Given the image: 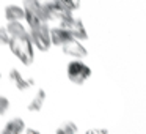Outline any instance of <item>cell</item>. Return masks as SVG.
<instances>
[{
  "instance_id": "cell-12",
  "label": "cell",
  "mask_w": 146,
  "mask_h": 134,
  "mask_svg": "<svg viewBox=\"0 0 146 134\" xmlns=\"http://www.w3.org/2000/svg\"><path fill=\"white\" fill-rule=\"evenodd\" d=\"M44 101H46V92H44V90H38V92H36V95H35V98H33L32 103L29 104V111L30 112L41 111Z\"/></svg>"
},
{
  "instance_id": "cell-19",
  "label": "cell",
  "mask_w": 146,
  "mask_h": 134,
  "mask_svg": "<svg viewBox=\"0 0 146 134\" xmlns=\"http://www.w3.org/2000/svg\"><path fill=\"white\" fill-rule=\"evenodd\" d=\"M38 2H42V0H38Z\"/></svg>"
},
{
  "instance_id": "cell-17",
  "label": "cell",
  "mask_w": 146,
  "mask_h": 134,
  "mask_svg": "<svg viewBox=\"0 0 146 134\" xmlns=\"http://www.w3.org/2000/svg\"><path fill=\"white\" fill-rule=\"evenodd\" d=\"M86 134H107V129H88L86 131Z\"/></svg>"
},
{
  "instance_id": "cell-4",
  "label": "cell",
  "mask_w": 146,
  "mask_h": 134,
  "mask_svg": "<svg viewBox=\"0 0 146 134\" xmlns=\"http://www.w3.org/2000/svg\"><path fill=\"white\" fill-rule=\"evenodd\" d=\"M68 77H69V80L72 84H76V85H82V84H85L86 80L90 79V76H91V68L88 66V65H85L82 60H72L68 63Z\"/></svg>"
},
{
  "instance_id": "cell-2",
  "label": "cell",
  "mask_w": 146,
  "mask_h": 134,
  "mask_svg": "<svg viewBox=\"0 0 146 134\" xmlns=\"http://www.w3.org/2000/svg\"><path fill=\"white\" fill-rule=\"evenodd\" d=\"M24 10H25V21L29 27H35L39 24L49 22V16L42 2L38 0H24Z\"/></svg>"
},
{
  "instance_id": "cell-7",
  "label": "cell",
  "mask_w": 146,
  "mask_h": 134,
  "mask_svg": "<svg viewBox=\"0 0 146 134\" xmlns=\"http://www.w3.org/2000/svg\"><path fill=\"white\" fill-rule=\"evenodd\" d=\"M61 49H63V52L66 55H71V57H76V58H85L88 55V51L85 49V46H82L80 40L74 38V36L66 40L61 44Z\"/></svg>"
},
{
  "instance_id": "cell-20",
  "label": "cell",
  "mask_w": 146,
  "mask_h": 134,
  "mask_svg": "<svg viewBox=\"0 0 146 134\" xmlns=\"http://www.w3.org/2000/svg\"><path fill=\"white\" fill-rule=\"evenodd\" d=\"M0 77H2V74H0Z\"/></svg>"
},
{
  "instance_id": "cell-5",
  "label": "cell",
  "mask_w": 146,
  "mask_h": 134,
  "mask_svg": "<svg viewBox=\"0 0 146 134\" xmlns=\"http://www.w3.org/2000/svg\"><path fill=\"white\" fill-rule=\"evenodd\" d=\"M60 25L63 27V29H66L68 32L74 36V38L80 40V41L88 40V33H86L85 25L82 24V21L77 19V17H74L72 14L68 16V17H64V19H61L60 21Z\"/></svg>"
},
{
  "instance_id": "cell-11",
  "label": "cell",
  "mask_w": 146,
  "mask_h": 134,
  "mask_svg": "<svg viewBox=\"0 0 146 134\" xmlns=\"http://www.w3.org/2000/svg\"><path fill=\"white\" fill-rule=\"evenodd\" d=\"M5 17L7 21H22L25 19V10L17 5H8L7 10H5Z\"/></svg>"
},
{
  "instance_id": "cell-8",
  "label": "cell",
  "mask_w": 146,
  "mask_h": 134,
  "mask_svg": "<svg viewBox=\"0 0 146 134\" xmlns=\"http://www.w3.org/2000/svg\"><path fill=\"white\" fill-rule=\"evenodd\" d=\"M10 79L13 80V84L16 85V88L21 90V92H25V90H29L30 87L33 85V80L32 79H25L17 70H11L10 71Z\"/></svg>"
},
{
  "instance_id": "cell-6",
  "label": "cell",
  "mask_w": 146,
  "mask_h": 134,
  "mask_svg": "<svg viewBox=\"0 0 146 134\" xmlns=\"http://www.w3.org/2000/svg\"><path fill=\"white\" fill-rule=\"evenodd\" d=\"M42 3H44L49 21H61L72 14V11L64 7L60 0H49V2H42Z\"/></svg>"
},
{
  "instance_id": "cell-13",
  "label": "cell",
  "mask_w": 146,
  "mask_h": 134,
  "mask_svg": "<svg viewBox=\"0 0 146 134\" xmlns=\"http://www.w3.org/2000/svg\"><path fill=\"white\" fill-rule=\"evenodd\" d=\"M77 129H79V128H77V125L74 123V121H64V123L57 129V133L58 134H76Z\"/></svg>"
},
{
  "instance_id": "cell-10",
  "label": "cell",
  "mask_w": 146,
  "mask_h": 134,
  "mask_svg": "<svg viewBox=\"0 0 146 134\" xmlns=\"http://www.w3.org/2000/svg\"><path fill=\"white\" fill-rule=\"evenodd\" d=\"M25 129V125H24V120L19 117L16 118H11L8 120V123L5 125L3 128V134H19Z\"/></svg>"
},
{
  "instance_id": "cell-18",
  "label": "cell",
  "mask_w": 146,
  "mask_h": 134,
  "mask_svg": "<svg viewBox=\"0 0 146 134\" xmlns=\"http://www.w3.org/2000/svg\"><path fill=\"white\" fill-rule=\"evenodd\" d=\"M29 133H32V134H38V131H35V129H27Z\"/></svg>"
},
{
  "instance_id": "cell-1",
  "label": "cell",
  "mask_w": 146,
  "mask_h": 134,
  "mask_svg": "<svg viewBox=\"0 0 146 134\" xmlns=\"http://www.w3.org/2000/svg\"><path fill=\"white\" fill-rule=\"evenodd\" d=\"M11 52L21 60V63L29 66L33 63L35 58V52H33V41L30 38V33L27 30L16 35H10V41H8Z\"/></svg>"
},
{
  "instance_id": "cell-15",
  "label": "cell",
  "mask_w": 146,
  "mask_h": 134,
  "mask_svg": "<svg viewBox=\"0 0 146 134\" xmlns=\"http://www.w3.org/2000/svg\"><path fill=\"white\" fill-rule=\"evenodd\" d=\"M8 41H10V33H8V29H7V27H0V46L8 44Z\"/></svg>"
},
{
  "instance_id": "cell-9",
  "label": "cell",
  "mask_w": 146,
  "mask_h": 134,
  "mask_svg": "<svg viewBox=\"0 0 146 134\" xmlns=\"http://www.w3.org/2000/svg\"><path fill=\"white\" fill-rule=\"evenodd\" d=\"M71 33L68 32L66 29H63V27H55V29H52L50 30V38H52V44L54 46H60L61 48V44H63L66 40H69L71 38Z\"/></svg>"
},
{
  "instance_id": "cell-14",
  "label": "cell",
  "mask_w": 146,
  "mask_h": 134,
  "mask_svg": "<svg viewBox=\"0 0 146 134\" xmlns=\"http://www.w3.org/2000/svg\"><path fill=\"white\" fill-rule=\"evenodd\" d=\"M60 2L66 8H69L71 11H76V10L80 8V0H60Z\"/></svg>"
},
{
  "instance_id": "cell-16",
  "label": "cell",
  "mask_w": 146,
  "mask_h": 134,
  "mask_svg": "<svg viewBox=\"0 0 146 134\" xmlns=\"http://www.w3.org/2000/svg\"><path fill=\"white\" fill-rule=\"evenodd\" d=\"M10 109V101L5 96H0V115H5Z\"/></svg>"
},
{
  "instance_id": "cell-3",
  "label": "cell",
  "mask_w": 146,
  "mask_h": 134,
  "mask_svg": "<svg viewBox=\"0 0 146 134\" xmlns=\"http://www.w3.org/2000/svg\"><path fill=\"white\" fill-rule=\"evenodd\" d=\"M30 38L33 41V46L38 48V51L46 52L50 49L52 38H50V29L47 27V22L39 24V25L30 27Z\"/></svg>"
}]
</instances>
